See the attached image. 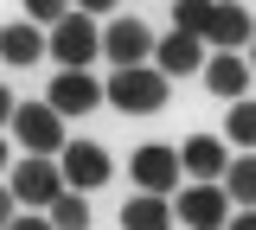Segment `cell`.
Wrapping results in <instances>:
<instances>
[{"label": "cell", "instance_id": "20", "mask_svg": "<svg viewBox=\"0 0 256 230\" xmlns=\"http://www.w3.org/2000/svg\"><path fill=\"white\" fill-rule=\"evenodd\" d=\"M20 6H26L32 26H58L64 13H70V0H20Z\"/></svg>", "mask_w": 256, "mask_h": 230}, {"label": "cell", "instance_id": "3", "mask_svg": "<svg viewBox=\"0 0 256 230\" xmlns=\"http://www.w3.org/2000/svg\"><path fill=\"white\" fill-rule=\"evenodd\" d=\"M230 211H237V205H230V192H224L218 179H186V186L173 192V218L186 230H224Z\"/></svg>", "mask_w": 256, "mask_h": 230}, {"label": "cell", "instance_id": "18", "mask_svg": "<svg viewBox=\"0 0 256 230\" xmlns=\"http://www.w3.org/2000/svg\"><path fill=\"white\" fill-rule=\"evenodd\" d=\"M224 141L244 147V154H256V102H250V96L230 102V115H224Z\"/></svg>", "mask_w": 256, "mask_h": 230}, {"label": "cell", "instance_id": "19", "mask_svg": "<svg viewBox=\"0 0 256 230\" xmlns=\"http://www.w3.org/2000/svg\"><path fill=\"white\" fill-rule=\"evenodd\" d=\"M205 26H212V0H173V32L205 38Z\"/></svg>", "mask_w": 256, "mask_h": 230}, {"label": "cell", "instance_id": "9", "mask_svg": "<svg viewBox=\"0 0 256 230\" xmlns=\"http://www.w3.org/2000/svg\"><path fill=\"white\" fill-rule=\"evenodd\" d=\"M256 38V19L237 0H212V26H205V51H244Z\"/></svg>", "mask_w": 256, "mask_h": 230}, {"label": "cell", "instance_id": "4", "mask_svg": "<svg viewBox=\"0 0 256 230\" xmlns=\"http://www.w3.org/2000/svg\"><path fill=\"white\" fill-rule=\"evenodd\" d=\"M6 128H13V141H20L26 154H45V160H58L64 141H70V134H64V115L52 109V102H20Z\"/></svg>", "mask_w": 256, "mask_h": 230}, {"label": "cell", "instance_id": "10", "mask_svg": "<svg viewBox=\"0 0 256 230\" xmlns=\"http://www.w3.org/2000/svg\"><path fill=\"white\" fill-rule=\"evenodd\" d=\"M45 102L58 115H90V109H102V83H96L90 70H58L52 90H45Z\"/></svg>", "mask_w": 256, "mask_h": 230}, {"label": "cell", "instance_id": "26", "mask_svg": "<svg viewBox=\"0 0 256 230\" xmlns=\"http://www.w3.org/2000/svg\"><path fill=\"white\" fill-rule=\"evenodd\" d=\"M6 166H13V147H6V134H0V173H6Z\"/></svg>", "mask_w": 256, "mask_h": 230}, {"label": "cell", "instance_id": "15", "mask_svg": "<svg viewBox=\"0 0 256 230\" xmlns=\"http://www.w3.org/2000/svg\"><path fill=\"white\" fill-rule=\"evenodd\" d=\"M180 218H173V198H160V192H134L122 205V230H173Z\"/></svg>", "mask_w": 256, "mask_h": 230}, {"label": "cell", "instance_id": "1", "mask_svg": "<svg viewBox=\"0 0 256 230\" xmlns=\"http://www.w3.org/2000/svg\"><path fill=\"white\" fill-rule=\"evenodd\" d=\"M102 96L116 102L122 115H160L166 96H173V77H160L154 64H116L109 83H102Z\"/></svg>", "mask_w": 256, "mask_h": 230}, {"label": "cell", "instance_id": "5", "mask_svg": "<svg viewBox=\"0 0 256 230\" xmlns=\"http://www.w3.org/2000/svg\"><path fill=\"white\" fill-rule=\"evenodd\" d=\"M6 186H13V198H20V211H52V198L64 192V173H58V160L26 154L20 166H6Z\"/></svg>", "mask_w": 256, "mask_h": 230}, {"label": "cell", "instance_id": "12", "mask_svg": "<svg viewBox=\"0 0 256 230\" xmlns=\"http://www.w3.org/2000/svg\"><path fill=\"white\" fill-rule=\"evenodd\" d=\"M198 77H205V90H212V96L237 102V96H250V77H256V70H250V58H244V51H212Z\"/></svg>", "mask_w": 256, "mask_h": 230}, {"label": "cell", "instance_id": "17", "mask_svg": "<svg viewBox=\"0 0 256 230\" xmlns=\"http://www.w3.org/2000/svg\"><path fill=\"white\" fill-rule=\"evenodd\" d=\"M45 218H52V230H90V192H70V186H64Z\"/></svg>", "mask_w": 256, "mask_h": 230}, {"label": "cell", "instance_id": "13", "mask_svg": "<svg viewBox=\"0 0 256 230\" xmlns=\"http://www.w3.org/2000/svg\"><path fill=\"white\" fill-rule=\"evenodd\" d=\"M224 166H230L224 134H192V141H180V173L186 179H224Z\"/></svg>", "mask_w": 256, "mask_h": 230}, {"label": "cell", "instance_id": "16", "mask_svg": "<svg viewBox=\"0 0 256 230\" xmlns=\"http://www.w3.org/2000/svg\"><path fill=\"white\" fill-rule=\"evenodd\" d=\"M218 186L230 192V205H237V211H256V154H237V160L224 166Z\"/></svg>", "mask_w": 256, "mask_h": 230}, {"label": "cell", "instance_id": "22", "mask_svg": "<svg viewBox=\"0 0 256 230\" xmlns=\"http://www.w3.org/2000/svg\"><path fill=\"white\" fill-rule=\"evenodd\" d=\"M6 230H52V218H45V211H20Z\"/></svg>", "mask_w": 256, "mask_h": 230}, {"label": "cell", "instance_id": "14", "mask_svg": "<svg viewBox=\"0 0 256 230\" xmlns=\"http://www.w3.org/2000/svg\"><path fill=\"white\" fill-rule=\"evenodd\" d=\"M38 58H45V26H32V19L0 26V64H38Z\"/></svg>", "mask_w": 256, "mask_h": 230}, {"label": "cell", "instance_id": "2", "mask_svg": "<svg viewBox=\"0 0 256 230\" xmlns=\"http://www.w3.org/2000/svg\"><path fill=\"white\" fill-rule=\"evenodd\" d=\"M45 58H52L58 70H90L96 58H102V26H96L90 13H77V6H70L58 26L45 32Z\"/></svg>", "mask_w": 256, "mask_h": 230}, {"label": "cell", "instance_id": "27", "mask_svg": "<svg viewBox=\"0 0 256 230\" xmlns=\"http://www.w3.org/2000/svg\"><path fill=\"white\" fill-rule=\"evenodd\" d=\"M250 70H256V38H250Z\"/></svg>", "mask_w": 256, "mask_h": 230}, {"label": "cell", "instance_id": "6", "mask_svg": "<svg viewBox=\"0 0 256 230\" xmlns=\"http://www.w3.org/2000/svg\"><path fill=\"white\" fill-rule=\"evenodd\" d=\"M128 173H134V192H160V198H173L180 186H186V173H180V147H160V141L134 147Z\"/></svg>", "mask_w": 256, "mask_h": 230}, {"label": "cell", "instance_id": "8", "mask_svg": "<svg viewBox=\"0 0 256 230\" xmlns=\"http://www.w3.org/2000/svg\"><path fill=\"white\" fill-rule=\"evenodd\" d=\"M102 58L109 64H154V26L148 19H109L102 26Z\"/></svg>", "mask_w": 256, "mask_h": 230}, {"label": "cell", "instance_id": "21", "mask_svg": "<svg viewBox=\"0 0 256 230\" xmlns=\"http://www.w3.org/2000/svg\"><path fill=\"white\" fill-rule=\"evenodd\" d=\"M13 218H20V198H13V186H6V179H0V230L13 224Z\"/></svg>", "mask_w": 256, "mask_h": 230}, {"label": "cell", "instance_id": "11", "mask_svg": "<svg viewBox=\"0 0 256 230\" xmlns=\"http://www.w3.org/2000/svg\"><path fill=\"white\" fill-rule=\"evenodd\" d=\"M205 38H192V32H166V38H154V70L160 77H198L205 70Z\"/></svg>", "mask_w": 256, "mask_h": 230}, {"label": "cell", "instance_id": "7", "mask_svg": "<svg viewBox=\"0 0 256 230\" xmlns=\"http://www.w3.org/2000/svg\"><path fill=\"white\" fill-rule=\"evenodd\" d=\"M58 173H64V186H70V192H96V186H109L116 160H109V147H102V141H64Z\"/></svg>", "mask_w": 256, "mask_h": 230}, {"label": "cell", "instance_id": "24", "mask_svg": "<svg viewBox=\"0 0 256 230\" xmlns=\"http://www.w3.org/2000/svg\"><path fill=\"white\" fill-rule=\"evenodd\" d=\"M13 109H20V96H13V90H6V83H0V128H6V122H13Z\"/></svg>", "mask_w": 256, "mask_h": 230}, {"label": "cell", "instance_id": "25", "mask_svg": "<svg viewBox=\"0 0 256 230\" xmlns=\"http://www.w3.org/2000/svg\"><path fill=\"white\" fill-rule=\"evenodd\" d=\"M224 230H256V211H230V224Z\"/></svg>", "mask_w": 256, "mask_h": 230}, {"label": "cell", "instance_id": "23", "mask_svg": "<svg viewBox=\"0 0 256 230\" xmlns=\"http://www.w3.org/2000/svg\"><path fill=\"white\" fill-rule=\"evenodd\" d=\"M70 6H77V13H90V19H96V13H116L122 0H70Z\"/></svg>", "mask_w": 256, "mask_h": 230}]
</instances>
